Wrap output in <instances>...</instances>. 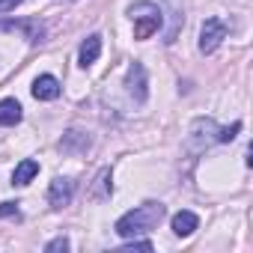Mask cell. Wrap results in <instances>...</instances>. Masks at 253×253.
Wrapping results in <instances>:
<instances>
[{
    "instance_id": "cell-1",
    "label": "cell",
    "mask_w": 253,
    "mask_h": 253,
    "mask_svg": "<svg viewBox=\"0 0 253 253\" xmlns=\"http://www.w3.org/2000/svg\"><path fill=\"white\" fill-rule=\"evenodd\" d=\"M161 217H164V206H161V203H143V206L131 209L128 214H122L113 229H116L122 238H137V235L152 232V229L161 223Z\"/></svg>"
},
{
    "instance_id": "cell-2",
    "label": "cell",
    "mask_w": 253,
    "mask_h": 253,
    "mask_svg": "<svg viewBox=\"0 0 253 253\" xmlns=\"http://www.w3.org/2000/svg\"><path fill=\"white\" fill-rule=\"evenodd\" d=\"M131 21H134V39H149L152 33H158L164 15L155 3H134L131 6Z\"/></svg>"
},
{
    "instance_id": "cell-3",
    "label": "cell",
    "mask_w": 253,
    "mask_h": 253,
    "mask_svg": "<svg viewBox=\"0 0 253 253\" xmlns=\"http://www.w3.org/2000/svg\"><path fill=\"white\" fill-rule=\"evenodd\" d=\"M223 39H226V24L220 18H206L203 21V30H200V51L203 54H211Z\"/></svg>"
},
{
    "instance_id": "cell-4",
    "label": "cell",
    "mask_w": 253,
    "mask_h": 253,
    "mask_svg": "<svg viewBox=\"0 0 253 253\" xmlns=\"http://www.w3.org/2000/svg\"><path fill=\"white\" fill-rule=\"evenodd\" d=\"M72 197H75V182H72V179H63V176H57V179L51 182L48 203H51L54 209H63V206H69V203H72Z\"/></svg>"
},
{
    "instance_id": "cell-5",
    "label": "cell",
    "mask_w": 253,
    "mask_h": 253,
    "mask_svg": "<svg viewBox=\"0 0 253 253\" xmlns=\"http://www.w3.org/2000/svg\"><path fill=\"white\" fill-rule=\"evenodd\" d=\"M33 95H36L39 101H54V98H60V81L51 78V75H39V78L33 81Z\"/></svg>"
},
{
    "instance_id": "cell-6",
    "label": "cell",
    "mask_w": 253,
    "mask_h": 253,
    "mask_svg": "<svg viewBox=\"0 0 253 253\" xmlns=\"http://www.w3.org/2000/svg\"><path fill=\"white\" fill-rule=\"evenodd\" d=\"M125 84H128V92H131L137 101L146 98V72H143L140 63H134V66L128 69V78H125Z\"/></svg>"
},
{
    "instance_id": "cell-7",
    "label": "cell",
    "mask_w": 253,
    "mask_h": 253,
    "mask_svg": "<svg viewBox=\"0 0 253 253\" xmlns=\"http://www.w3.org/2000/svg\"><path fill=\"white\" fill-rule=\"evenodd\" d=\"M98 54H101V36H98V33H92V36H86V39H84L81 54H78V63L86 69V66H92V63L98 60Z\"/></svg>"
},
{
    "instance_id": "cell-8",
    "label": "cell",
    "mask_w": 253,
    "mask_h": 253,
    "mask_svg": "<svg viewBox=\"0 0 253 253\" xmlns=\"http://www.w3.org/2000/svg\"><path fill=\"white\" fill-rule=\"evenodd\" d=\"M200 226V220H197V214L194 211H179V214H173V232L176 235H191L194 229Z\"/></svg>"
},
{
    "instance_id": "cell-9",
    "label": "cell",
    "mask_w": 253,
    "mask_h": 253,
    "mask_svg": "<svg viewBox=\"0 0 253 253\" xmlns=\"http://www.w3.org/2000/svg\"><path fill=\"white\" fill-rule=\"evenodd\" d=\"M36 173H39V164H36L33 158H24V161L15 167V173H12V185H30Z\"/></svg>"
},
{
    "instance_id": "cell-10",
    "label": "cell",
    "mask_w": 253,
    "mask_h": 253,
    "mask_svg": "<svg viewBox=\"0 0 253 253\" xmlns=\"http://www.w3.org/2000/svg\"><path fill=\"white\" fill-rule=\"evenodd\" d=\"M21 122V104L15 98H3L0 101V125H15Z\"/></svg>"
},
{
    "instance_id": "cell-11",
    "label": "cell",
    "mask_w": 253,
    "mask_h": 253,
    "mask_svg": "<svg viewBox=\"0 0 253 253\" xmlns=\"http://www.w3.org/2000/svg\"><path fill=\"white\" fill-rule=\"evenodd\" d=\"M107 179H110V170H101L98 179H95V188H92V200H104V197H110L113 185H110Z\"/></svg>"
},
{
    "instance_id": "cell-12",
    "label": "cell",
    "mask_w": 253,
    "mask_h": 253,
    "mask_svg": "<svg viewBox=\"0 0 253 253\" xmlns=\"http://www.w3.org/2000/svg\"><path fill=\"white\" fill-rule=\"evenodd\" d=\"M238 128H241V122H232L229 128H220V131H217V140H220V143H229V140L238 134Z\"/></svg>"
},
{
    "instance_id": "cell-13",
    "label": "cell",
    "mask_w": 253,
    "mask_h": 253,
    "mask_svg": "<svg viewBox=\"0 0 253 253\" xmlns=\"http://www.w3.org/2000/svg\"><path fill=\"white\" fill-rule=\"evenodd\" d=\"M18 217V203H0V217Z\"/></svg>"
},
{
    "instance_id": "cell-14",
    "label": "cell",
    "mask_w": 253,
    "mask_h": 253,
    "mask_svg": "<svg viewBox=\"0 0 253 253\" xmlns=\"http://www.w3.org/2000/svg\"><path fill=\"white\" fill-rule=\"evenodd\" d=\"M45 250H48V253H57V250H69V241H66V238H54V241H51Z\"/></svg>"
},
{
    "instance_id": "cell-15",
    "label": "cell",
    "mask_w": 253,
    "mask_h": 253,
    "mask_svg": "<svg viewBox=\"0 0 253 253\" xmlns=\"http://www.w3.org/2000/svg\"><path fill=\"white\" fill-rule=\"evenodd\" d=\"M125 250H152V241H131Z\"/></svg>"
},
{
    "instance_id": "cell-16",
    "label": "cell",
    "mask_w": 253,
    "mask_h": 253,
    "mask_svg": "<svg viewBox=\"0 0 253 253\" xmlns=\"http://www.w3.org/2000/svg\"><path fill=\"white\" fill-rule=\"evenodd\" d=\"M18 3H21V0H0V12H12Z\"/></svg>"
}]
</instances>
